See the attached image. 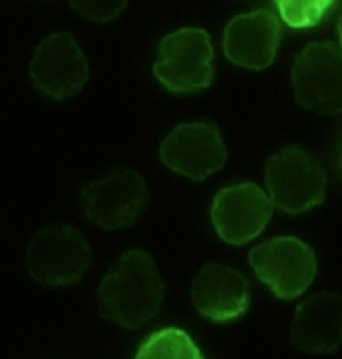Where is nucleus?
Here are the masks:
<instances>
[{
  "label": "nucleus",
  "instance_id": "obj_1",
  "mask_svg": "<svg viewBox=\"0 0 342 359\" xmlns=\"http://www.w3.org/2000/svg\"><path fill=\"white\" fill-rule=\"evenodd\" d=\"M97 297L101 317L124 330H137L152 321L165 297L154 257L142 248L120 255L103 276Z\"/></svg>",
  "mask_w": 342,
  "mask_h": 359
},
{
  "label": "nucleus",
  "instance_id": "obj_2",
  "mask_svg": "<svg viewBox=\"0 0 342 359\" xmlns=\"http://www.w3.org/2000/svg\"><path fill=\"white\" fill-rule=\"evenodd\" d=\"M93 263L90 244L75 227L56 224L41 229L28 244L26 269L41 287L77 285Z\"/></svg>",
  "mask_w": 342,
  "mask_h": 359
},
{
  "label": "nucleus",
  "instance_id": "obj_3",
  "mask_svg": "<svg viewBox=\"0 0 342 359\" xmlns=\"http://www.w3.org/2000/svg\"><path fill=\"white\" fill-rule=\"evenodd\" d=\"M266 187L276 208L287 214H302L325 201L327 175L315 154L287 146L268 161Z\"/></svg>",
  "mask_w": 342,
  "mask_h": 359
},
{
  "label": "nucleus",
  "instance_id": "obj_4",
  "mask_svg": "<svg viewBox=\"0 0 342 359\" xmlns=\"http://www.w3.org/2000/svg\"><path fill=\"white\" fill-rule=\"evenodd\" d=\"M156 79L176 95L205 90L214 79V50L210 34L201 28H180L158 45L154 62Z\"/></svg>",
  "mask_w": 342,
  "mask_h": 359
},
{
  "label": "nucleus",
  "instance_id": "obj_5",
  "mask_svg": "<svg viewBox=\"0 0 342 359\" xmlns=\"http://www.w3.org/2000/svg\"><path fill=\"white\" fill-rule=\"evenodd\" d=\"M291 88L299 107L315 114H342V48L327 41L310 43L297 54Z\"/></svg>",
  "mask_w": 342,
  "mask_h": 359
},
{
  "label": "nucleus",
  "instance_id": "obj_6",
  "mask_svg": "<svg viewBox=\"0 0 342 359\" xmlns=\"http://www.w3.org/2000/svg\"><path fill=\"white\" fill-rule=\"evenodd\" d=\"M252 272L278 299L299 297L315 283L317 255L297 238H272L248 255Z\"/></svg>",
  "mask_w": 342,
  "mask_h": 359
},
{
  "label": "nucleus",
  "instance_id": "obj_7",
  "mask_svg": "<svg viewBox=\"0 0 342 359\" xmlns=\"http://www.w3.org/2000/svg\"><path fill=\"white\" fill-rule=\"evenodd\" d=\"M148 187L144 177L131 169H118L86 184L81 208L97 227L118 231L133 227L148 208Z\"/></svg>",
  "mask_w": 342,
  "mask_h": 359
},
{
  "label": "nucleus",
  "instance_id": "obj_8",
  "mask_svg": "<svg viewBox=\"0 0 342 359\" xmlns=\"http://www.w3.org/2000/svg\"><path fill=\"white\" fill-rule=\"evenodd\" d=\"M160 161L193 182L223 169L227 146L221 130L212 122H189L171 130L160 144Z\"/></svg>",
  "mask_w": 342,
  "mask_h": 359
},
{
  "label": "nucleus",
  "instance_id": "obj_9",
  "mask_svg": "<svg viewBox=\"0 0 342 359\" xmlns=\"http://www.w3.org/2000/svg\"><path fill=\"white\" fill-rule=\"evenodd\" d=\"M30 77L43 95L64 101L75 97L88 81V60L73 34L56 32L39 43L30 62Z\"/></svg>",
  "mask_w": 342,
  "mask_h": 359
},
{
  "label": "nucleus",
  "instance_id": "obj_10",
  "mask_svg": "<svg viewBox=\"0 0 342 359\" xmlns=\"http://www.w3.org/2000/svg\"><path fill=\"white\" fill-rule=\"evenodd\" d=\"M274 201L252 182L223 189L212 203V224L219 238L231 246H242L261 236L272 218Z\"/></svg>",
  "mask_w": 342,
  "mask_h": 359
},
{
  "label": "nucleus",
  "instance_id": "obj_11",
  "mask_svg": "<svg viewBox=\"0 0 342 359\" xmlns=\"http://www.w3.org/2000/svg\"><path fill=\"white\" fill-rule=\"evenodd\" d=\"M191 299L203 319L214 323H229L244 317V312L248 310V280L231 265L207 263L193 278Z\"/></svg>",
  "mask_w": 342,
  "mask_h": 359
},
{
  "label": "nucleus",
  "instance_id": "obj_12",
  "mask_svg": "<svg viewBox=\"0 0 342 359\" xmlns=\"http://www.w3.org/2000/svg\"><path fill=\"white\" fill-rule=\"evenodd\" d=\"M291 344L310 355H331L342 348V295L321 291L297 306L289 327Z\"/></svg>",
  "mask_w": 342,
  "mask_h": 359
},
{
  "label": "nucleus",
  "instance_id": "obj_13",
  "mask_svg": "<svg viewBox=\"0 0 342 359\" xmlns=\"http://www.w3.org/2000/svg\"><path fill=\"white\" fill-rule=\"evenodd\" d=\"M280 39L282 28L278 18L268 9H259L238 15L227 24L223 50L233 65L259 71L274 62Z\"/></svg>",
  "mask_w": 342,
  "mask_h": 359
},
{
  "label": "nucleus",
  "instance_id": "obj_14",
  "mask_svg": "<svg viewBox=\"0 0 342 359\" xmlns=\"http://www.w3.org/2000/svg\"><path fill=\"white\" fill-rule=\"evenodd\" d=\"M135 359H203V355L186 332L165 327L142 342Z\"/></svg>",
  "mask_w": 342,
  "mask_h": 359
},
{
  "label": "nucleus",
  "instance_id": "obj_15",
  "mask_svg": "<svg viewBox=\"0 0 342 359\" xmlns=\"http://www.w3.org/2000/svg\"><path fill=\"white\" fill-rule=\"evenodd\" d=\"M336 0H276V7L291 28H313L331 9Z\"/></svg>",
  "mask_w": 342,
  "mask_h": 359
},
{
  "label": "nucleus",
  "instance_id": "obj_16",
  "mask_svg": "<svg viewBox=\"0 0 342 359\" xmlns=\"http://www.w3.org/2000/svg\"><path fill=\"white\" fill-rule=\"evenodd\" d=\"M128 0H69V5L88 22L105 24L116 20L124 9Z\"/></svg>",
  "mask_w": 342,
  "mask_h": 359
},
{
  "label": "nucleus",
  "instance_id": "obj_17",
  "mask_svg": "<svg viewBox=\"0 0 342 359\" xmlns=\"http://www.w3.org/2000/svg\"><path fill=\"white\" fill-rule=\"evenodd\" d=\"M338 36H340V48H342V18L338 22Z\"/></svg>",
  "mask_w": 342,
  "mask_h": 359
}]
</instances>
